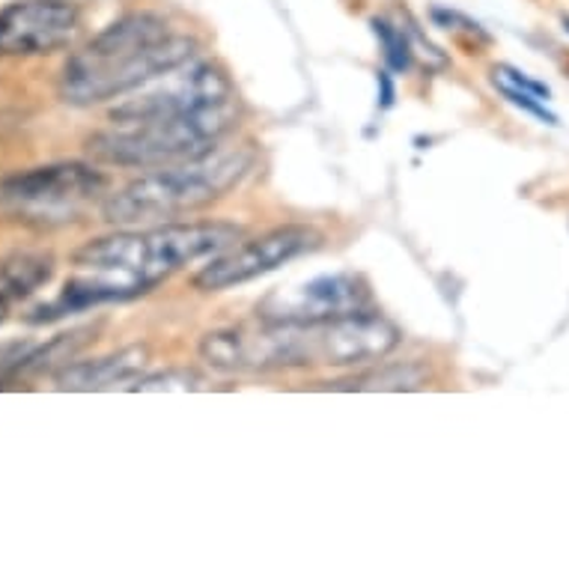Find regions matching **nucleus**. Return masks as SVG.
Returning a JSON list of instances; mask_svg holds the SVG:
<instances>
[{
	"label": "nucleus",
	"instance_id": "obj_3",
	"mask_svg": "<svg viewBox=\"0 0 569 569\" xmlns=\"http://www.w3.org/2000/svg\"><path fill=\"white\" fill-rule=\"evenodd\" d=\"M197 40L158 12H132L75 52L60 75L63 102L90 108L135 93L158 75L194 60Z\"/></svg>",
	"mask_w": 569,
	"mask_h": 569
},
{
	"label": "nucleus",
	"instance_id": "obj_16",
	"mask_svg": "<svg viewBox=\"0 0 569 569\" xmlns=\"http://www.w3.org/2000/svg\"><path fill=\"white\" fill-rule=\"evenodd\" d=\"M433 15V21L438 24V27H445V31H456V33H466V36H477V40L489 42V33L477 24V21H471L468 15H462V12L456 10H433L429 12Z\"/></svg>",
	"mask_w": 569,
	"mask_h": 569
},
{
	"label": "nucleus",
	"instance_id": "obj_4",
	"mask_svg": "<svg viewBox=\"0 0 569 569\" xmlns=\"http://www.w3.org/2000/svg\"><path fill=\"white\" fill-rule=\"evenodd\" d=\"M254 161L257 156L250 146L217 144L203 156L153 167L149 174L104 197L102 217L114 227L170 224L174 217L200 212L227 197L242 186Z\"/></svg>",
	"mask_w": 569,
	"mask_h": 569
},
{
	"label": "nucleus",
	"instance_id": "obj_14",
	"mask_svg": "<svg viewBox=\"0 0 569 569\" xmlns=\"http://www.w3.org/2000/svg\"><path fill=\"white\" fill-rule=\"evenodd\" d=\"M209 379L207 376L194 373V370H165V373L146 376V379H137L132 384V391H207Z\"/></svg>",
	"mask_w": 569,
	"mask_h": 569
},
{
	"label": "nucleus",
	"instance_id": "obj_9",
	"mask_svg": "<svg viewBox=\"0 0 569 569\" xmlns=\"http://www.w3.org/2000/svg\"><path fill=\"white\" fill-rule=\"evenodd\" d=\"M81 10L72 0H12L0 10V54L42 57L69 48L81 33Z\"/></svg>",
	"mask_w": 569,
	"mask_h": 569
},
{
	"label": "nucleus",
	"instance_id": "obj_19",
	"mask_svg": "<svg viewBox=\"0 0 569 569\" xmlns=\"http://www.w3.org/2000/svg\"><path fill=\"white\" fill-rule=\"evenodd\" d=\"M7 308H10V304H7V301L0 299V322L7 320Z\"/></svg>",
	"mask_w": 569,
	"mask_h": 569
},
{
	"label": "nucleus",
	"instance_id": "obj_2",
	"mask_svg": "<svg viewBox=\"0 0 569 569\" xmlns=\"http://www.w3.org/2000/svg\"><path fill=\"white\" fill-rule=\"evenodd\" d=\"M400 346V328L382 313L361 311L316 325L259 322L217 328L200 343V355L221 373H271L295 367H358L388 358Z\"/></svg>",
	"mask_w": 569,
	"mask_h": 569
},
{
	"label": "nucleus",
	"instance_id": "obj_15",
	"mask_svg": "<svg viewBox=\"0 0 569 569\" xmlns=\"http://www.w3.org/2000/svg\"><path fill=\"white\" fill-rule=\"evenodd\" d=\"M495 83V90L504 99H507L510 104H516V108H522L525 114H531L534 120H539V123L546 125H558V114L551 111L549 102L546 99H539L537 93H531V90H522V87H516V83H507V81H492Z\"/></svg>",
	"mask_w": 569,
	"mask_h": 569
},
{
	"label": "nucleus",
	"instance_id": "obj_17",
	"mask_svg": "<svg viewBox=\"0 0 569 569\" xmlns=\"http://www.w3.org/2000/svg\"><path fill=\"white\" fill-rule=\"evenodd\" d=\"M33 346H36V343L31 341L0 343V379H12L15 370H19V364L33 353Z\"/></svg>",
	"mask_w": 569,
	"mask_h": 569
},
{
	"label": "nucleus",
	"instance_id": "obj_7",
	"mask_svg": "<svg viewBox=\"0 0 569 569\" xmlns=\"http://www.w3.org/2000/svg\"><path fill=\"white\" fill-rule=\"evenodd\" d=\"M322 242L316 230L287 224L275 227L257 238H248L242 245H230L221 254L207 259V266L194 275V287L203 292H221L238 283L269 275V271L287 266L290 259L308 254Z\"/></svg>",
	"mask_w": 569,
	"mask_h": 569
},
{
	"label": "nucleus",
	"instance_id": "obj_8",
	"mask_svg": "<svg viewBox=\"0 0 569 569\" xmlns=\"http://www.w3.org/2000/svg\"><path fill=\"white\" fill-rule=\"evenodd\" d=\"M370 308V287L353 271L337 275H316V278L287 287V290L269 292L257 304V320L280 325H316L353 316Z\"/></svg>",
	"mask_w": 569,
	"mask_h": 569
},
{
	"label": "nucleus",
	"instance_id": "obj_1",
	"mask_svg": "<svg viewBox=\"0 0 569 569\" xmlns=\"http://www.w3.org/2000/svg\"><path fill=\"white\" fill-rule=\"evenodd\" d=\"M238 233L242 230L227 221H170L93 238L72 257L75 278L66 280L60 295L36 308L27 320H63L69 313L146 295L179 269L236 245Z\"/></svg>",
	"mask_w": 569,
	"mask_h": 569
},
{
	"label": "nucleus",
	"instance_id": "obj_11",
	"mask_svg": "<svg viewBox=\"0 0 569 569\" xmlns=\"http://www.w3.org/2000/svg\"><path fill=\"white\" fill-rule=\"evenodd\" d=\"M54 275V257L48 254H12L0 259V299H27L45 287Z\"/></svg>",
	"mask_w": 569,
	"mask_h": 569
},
{
	"label": "nucleus",
	"instance_id": "obj_6",
	"mask_svg": "<svg viewBox=\"0 0 569 569\" xmlns=\"http://www.w3.org/2000/svg\"><path fill=\"white\" fill-rule=\"evenodd\" d=\"M104 197L108 179L83 161L33 167L0 182V209L15 221L40 227L78 221L87 209H93V203H104Z\"/></svg>",
	"mask_w": 569,
	"mask_h": 569
},
{
	"label": "nucleus",
	"instance_id": "obj_12",
	"mask_svg": "<svg viewBox=\"0 0 569 569\" xmlns=\"http://www.w3.org/2000/svg\"><path fill=\"white\" fill-rule=\"evenodd\" d=\"M426 379L421 364H382L376 361L367 373L337 382V391H414Z\"/></svg>",
	"mask_w": 569,
	"mask_h": 569
},
{
	"label": "nucleus",
	"instance_id": "obj_13",
	"mask_svg": "<svg viewBox=\"0 0 569 569\" xmlns=\"http://www.w3.org/2000/svg\"><path fill=\"white\" fill-rule=\"evenodd\" d=\"M370 27H373L376 40L382 45V57L388 63L391 72H409L414 63V48H412V33L393 24L391 19H370Z\"/></svg>",
	"mask_w": 569,
	"mask_h": 569
},
{
	"label": "nucleus",
	"instance_id": "obj_5",
	"mask_svg": "<svg viewBox=\"0 0 569 569\" xmlns=\"http://www.w3.org/2000/svg\"><path fill=\"white\" fill-rule=\"evenodd\" d=\"M236 125V102L191 111V114L111 120L108 129L90 137V153L116 167L174 165L215 149Z\"/></svg>",
	"mask_w": 569,
	"mask_h": 569
},
{
	"label": "nucleus",
	"instance_id": "obj_20",
	"mask_svg": "<svg viewBox=\"0 0 569 569\" xmlns=\"http://www.w3.org/2000/svg\"><path fill=\"white\" fill-rule=\"evenodd\" d=\"M560 24H564V31H567V36H569V12H564V15H560Z\"/></svg>",
	"mask_w": 569,
	"mask_h": 569
},
{
	"label": "nucleus",
	"instance_id": "obj_10",
	"mask_svg": "<svg viewBox=\"0 0 569 569\" xmlns=\"http://www.w3.org/2000/svg\"><path fill=\"white\" fill-rule=\"evenodd\" d=\"M144 346H125L120 353L90 358V361L63 364V370L54 376L60 391H108L116 384L132 382L146 367Z\"/></svg>",
	"mask_w": 569,
	"mask_h": 569
},
{
	"label": "nucleus",
	"instance_id": "obj_18",
	"mask_svg": "<svg viewBox=\"0 0 569 569\" xmlns=\"http://www.w3.org/2000/svg\"><path fill=\"white\" fill-rule=\"evenodd\" d=\"M397 99V90H393V81H391V72H379V108L388 111Z\"/></svg>",
	"mask_w": 569,
	"mask_h": 569
}]
</instances>
